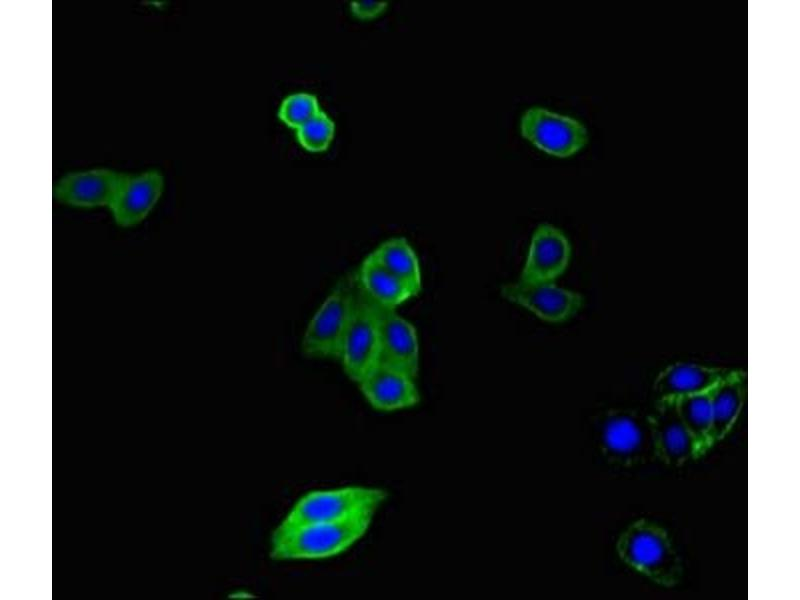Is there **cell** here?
I'll use <instances>...</instances> for the list:
<instances>
[{"label": "cell", "mask_w": 800, "mask_h": 600, "mask_svg": "<svg viewBox=\"0 0 800 600\" xmlns=\"http://www.w3.org/2000/svg\"><path fill=\"white\" fill-rule=\"evenodd\" d=\"M376 512L369 510L339 521L272 533L269 555L275 561L323 560L340 555L367 534Z\"/></svg>", "instance_id": "cell-1"}, {"label": "cell", "mask_w": 800, "mask_h": 600, "mask_svg": "<svg viewBox=\"0 0 800 600\" xmlns=\"http://www.w3.org/2000/svg\"><path fill=\"white\" fill-rule=\"evenodd\" d=\"M627 566L659 586H676L683 576L681 557L668 532L659 524L640 519L631 523L616 543Z\"/></svg>", "instance_id": "cell-2"}, {"label": "cell", "mask_w": 800, "mask_h": 600, "mask_svg": "<svg viewBox=\"0 0 800 600\" xmlns=\"http://www.w3.org/2000/svg\"><path fill=\"white\" fill-rule=\"evenodd\" d=\"M387 496L386 490L367 485L313 490L289 508L272 533L339 521L369 510L378 511Z\"/></svg>", "instance_id": "cell-3"}, {"label": "cell", "mask_w": 800, "mask_h": 600, "mask_svg": "<svg viewBox=\"0 0 800 600\" xmlns=\"http://www.w3.org/2000/svg\"><path fill=\"white\" fill-rule=\"evenodd\" d=\"M356 287L355 271L339 278L304 331L301 341L304 356L339 361L354 307Z\"/></svg>", "instance_id": "cell-4"}, {"label": "cell", "mask_w": 800, "mask_h": 600, "mask_svg": "<svg viewBox=\"0 0 800 600\" xmlns=\"http://www.w3.org/2000/svg\"><path fill=\"white\" fill-rule=\"evenodd\" d=\"M600 443L607 459L623 467L656 458L648 414L631 409H614L603 418Z\"/></svg>", "instance_id": "cell-5"}, {"label": "cell", "mask_w": 800, "mask_h": 600, "mask_svg": "<svg viewBox=\"0 0 800 600\" xmlns=\"http://www.w3.org/2000/svg\"><path fill=\"white\" fill-rule=\"evenodd\" d=\"M339 361L347 377L356 384L379 362V328L375 305L358 283Z\"/></svg>", "instance_id": "cell-6"}, {"label": "cell", "mask_w": 800, "mask_h": 600, "mask_svg": "<svg viewBox=\"0 0 800 600\" xmlns=\"http://www.w3.org/2000/svg\"><path fill=\"white\" fill-rule=\"evenodd\" d=\"M520 131L539 150L558 158L571 157L588 143L587 129L580 121L542 107L523 113Z\"/></svg>", "instance_id": "cell-7"}, {"label": "cell", "mask_w": 800, "mask_h": 600, "mask_svg": "<svg viewBox=\"0 0 800 600\" xmlns=\"http://www.w3.org/2000/svg\"><path fill=\"white\" fill-rule=\"evenodd\" d=\"M500 293L514 303L548 323H562L572 318L582 307V296L556 282H516L501 286Z\"/></svg>", "instance_id": "cell-8"}, {"label": "cell", "mask_w": 800, "mask_h": 600, "mask_svg": "<svg viewBox=\"0 0 800 600\" xmlns=\"http://www.w3.org/2000/svg\"><path fill=\"white\" fill-rule=\"evenodd\" d=\"M373 303L379 328V362L417 378L420 349L416 328L396 309Z\"/></svg>", "instance_id": "cell-9"}, {"label": "cell", "mask_w": 800, "mask_h": 600, "mask_svg": "<svg viewBox=\"0 0 800 600\" xmlns=\"http://www.w3.org/2000/svg\"><path fill=\"white\" fill-rule=\"evenodd\" d=\"M571 258V244L557 227L542 223L534 230L519 280L556 282L566 271Z\"/></svg>", "instance_id": "cell-10"}, {"label": "cell", "mask_w": 800, "mask_h": 600, "mask_svg": "<svg viewBox=\"0 0 800 600\" xmlns=\"http://www.w3.org/2000/svg\"><path fill=\"white\" fill-rule=\"evenodd\" d=\"M648 419L656 458L673 467L697 459L694 439L682 422L674 399L656 400Z\"/></svg>", "instance_id": "cell-11"}, {"label": "cell", "mask_w": 800, "mask_h": 600, "mask_svg": "<svg viewBox=\"0 0 800 600\" xmlns=\"http://www.w3.org/2000/svg\"><path fill=\"white\" fill-rule=\"evenodd\" d=\"M357 385L368 404L381 412L410 409L421 399L415 377L380 362Z\"/></svg>", "instance_id": "cell-12"}, {"label": "cell", "mask_w": 800, "mask_h": 600, "mask_svg": "<svg viewBox=\"0 0 800 600\" xmlns=\"http://www.w3.org/2000/svg\"><path fill=\"white\" fill-rule=\"evenodd\" d=\"M125 175L106 168L70 172L55 183L53 196L58 202L73 207H109Z\"/></svg>", "instance_id": "cell-13"}, {"label": "cell", "mask_w": 800, "mask_h": 600, "mask_svg": "<svg viewBox=\"0 0 800 600\" xmlns=\"http://www.w3.org/2000/svg\"><path fill=\"white\" fill-rule=\"evenodd\" d=\"M163 189L164 178L159 170L126 173L108 207L116 224L126 228L139 224L155 206Z\"/></svg>", "instance_id": "cell-14"}, {"label": "cell", "mask_w": 800, "mask_h": 600, "mask_svg": "<svg viewBox=\"0 0 800 600\" xmlns=\"http://www.w3.org/2000/svg\"><path fill=\"white\" fill-rule=\"evenodd\" d=\"M732 369L692 362H677L663 369L655 378L653 393L658 399H676L711 389Z\"/></svg>", "instance_id": "cell-15"}, {"label": "cell", "mask_w": 800, "mask_h": 600, "mask_svg": "<svg viewBox=\"0 0 800 600\" xmlns=\"http://www.w3.org/2000/svg\"><path fill=\"white\" fill-rule=\"evenodd\" d=\"M746 387L745 371L732 369L710 389L712 402L710 448L724 439L732 429L744 405Z\"/></svg>", "instance_id": "cell-16"}, {"label": "cell", "mask_w": 800, "mask_h": 600, "mask_svg": "<svg viewBox=\"0 0 800 600\" xmlns=\"http://www.w3.org/2000/svg\"><path fill=\"white\" fill-rule=\"evenodd\" d=\"M355 276L360 288L378 305L396 309L415 297L405 283L385 269L370 253L355 270Z\"/></svg>", "instance_id": "cell-17"}, {"label": "cell", "mask_w": 800, "mask_h": 600, "mask_svg": "<svg viewBox=\"0 0 800 600\" xmlns=\"http://www.w3.org/2000/svg\"><path fill=\"white\" fill-rule=\"evenodd\" d=\"M373 258L405 283L417 296L422 289V273L418 256L404 237H393L370 252Z\"/></svg>", "instance_id": "cell-18"}, {"label": "cell", "mask_w": 800, "mask_h": 600, "mask_svg": "<svg viewBox=\"0 0 800 600\" xmlns=\"http://www.w3.org/2000/svg\"><path fill=\"white\" fill-rule=\"evenodd\" d=\"M674 400L682 422L694 439L698 459L710 449L709 434L712 427L710 389Z\"/></svg>", "instance_id": "cell-19"}, {"label": "cell", "mask_w": 800, "mask_h": 600, "mask_svg": "<svg viewBox=\"0 0 800 600\" xmlns=\"http://www.w3.org/2000/svg\"><path fill=\"white\" fill-rule=\"evenodd\" d=\"M317 97L310 93H294L283 99L279 119L292 129H299L320 112Z\"/></svg>", "instance_id": "cell-20"}, {"label": "cell", "mask_w": 800, "mask_h": 600, "mask_svg": "<svg viewBox=\"0 0 800 600\" xmlns=\"http://www.w3.org/2000/svg\"><path fill=\"white\" fill-rule=\"evenodd\" d=\"M335 131L333 120L323 111L296 130V138L300 145L310 152H322L328 149Z\"/></svg>", "instance_id": "cell-21"}, {"label": "cell", "mask_w": 800, "mask_h": 600, "mask_svg": "<svg viewBox=\"0 0 800 600\" xmlns=\"http://www.w3.org/2000/svg\"><path fill=\"white\" fill-rule=\"evenodd\" d=\"M385 1H352L350 9L352 14L359 19H373L381 15L387 8Z\"/></svg>", "instance_id": "cell-22"}]
</instances>
